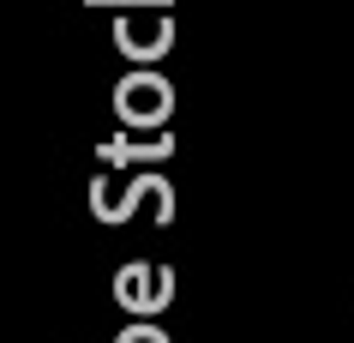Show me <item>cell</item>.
<instances>
[{
	"label": "cell",
	"instance_id": "cell-1",
	"mask_svg": "<svg viewBox=\"0 0 354 343\" xmlns=\"http://www.w3.org/2000/svg\"><path fill=\"white\" fill-rule=\"evenodd\" d=\"M127 96H132V103H127V114H138V121H156V114L168 109V103H156L162 91H156V85H145V78H138V85H127Z\"/></svg>",
	"mask_w": 354,
	"mask_h": 343
},
{
	"label": "cell",
	"instance_id": "cell-2",
	"mask_svg": "<svg viewBox=\"0 0 354 343\" xmlns=\"http://www.w3.org/2000/svg\"><path fill=\"white\" fill-rule=\"evenodd\" d=\"M127 343H162V337H156V331H132Z\"/></svg>",
	"mask_w": 354,
	"mask_h": 343
}]
</instances>
